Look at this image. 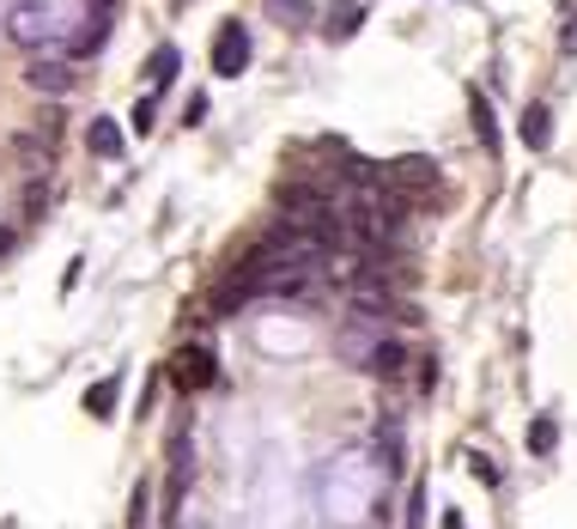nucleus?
Returning a JSON list of instances; mask_svg holds the SVG:
<instances>
[{"instance_id": "1", "label": "nucleus", "mask_w": 577, "mask_h": 529, "mask_svg": "<svg viewBox=\"0 0 577 529\" xmlns=\"http://www.w3.org/2000/svg\"><path fill=\"white\" fill-rule=\"evenodd\" d=\"M55 31H61V18H55V7H49V0H18L13 13H7V37H13L18 49L49 43Z\"/></svg>"}, {"instance_id": "2", "label": "nucleus", "mask_w": 577, "mask_h": 529, "mask_svg": "<svg viewBox=\"0 0 577 529\" xmlns=\"http://www.w3.org/2000/svg\"><path fill=\"white\" fill-rule=\"evenodd\" d=\"M249 67V31H243L238 18H226L219 31H213V74L219 79H238Z\"/></svg>"}, {"instance_id": "3", "label": "nucleus", "mask_w": 577, "mask_h": 529, "mask_svg": "<svg viewBox=\"0 0 577 529\" xmlns=\"http://www.w3.org/2000/svg\"><path fill=\"white\" fill-rule=\"evenodd\" d=\"M170 384H177L182 396L207 389L213 384V353L207 347H177V353H170Z\"/></svg>"}, {"instance_id": "4", "label": "nucleus", "mask_w": 577, "mask_h": 529, "mask_svg": "<svg viewBox=\"0 0 577 529\" xmlns=\"http://www.w3.org/2000/svg\"><path fill=\"white\" fill-rule=\"evenodd\" d=\"M25 86H30V92H43V98H67L79 86V74L67 62H30L25 67Z\"/></svg>"}, {"instance_id": "5", "label": "nucleus", "mask_w": 577, "mask_h": 529, "mask_svg": "<svg viewBox=\"0 0 577 529\" xmlns=\"http://www.w3.org/2000/svg\"><path fill=\"white\" fill-rule=\"evenodd\" d=\"M359 25H364V7H359V0H334L329 13H322V37H329V43H347V37H359Z\"/></svg>"}, {"instance_id": "6", "label": "nucleus", "mask_w": 577, "mask_h": 529, "mask_svg": "<svg viewBox=\"0 0 577 529\" xmlns=\"http://www.w3.org/2000/svg\"><path fill=\"white\" fill-rule=\"evenodd\" d=\"M516 128H523V146H529V153H547V146H553V109L547 104H529Z\"/></svg>"}, {"instance_id": "7", "label": "nucleus", "mask_w": 577, "mask_h": 529, "mask_svg": "<svg viewBox=\"0 0 577 529\" xmlns=\"http://www.w3.org/2000/svg\"><path fill=\"white\" fill-rule=\"evenodd\" d=\"M86 146L98 158H121V128L110 122V116H91V128H86Z\"/></svg>"}, {"instance_id": "8", "label": "nucleus", "mask_w": 577, "mask_h": 529, "mask_svg": "<svg viewBox=\"0 0 577 529\" xmlns=\"http://www.w3.org/2000/svg\"><path fill=\"white\" fill-rule=\"evenodd\" d=\"M177 67H182V55L170 43H158V49H152V62H146V86H152V92H165L170 79H177Z\"/></svg>"}, {"instance_id": "9", "label": "nucleus", "mask_w": 577, "mask_h": 529, "mask_svg": "<svg viewBox=\"0 0 577 529\" xmlns=\"http://www.w3.org/2000/svg\"><path fill=\"white\" fill-rule=\"evenodd\" d=\"M359 365H371V372H377V377H395V372H401V365H408V353H401V341H377V347H371V353L359 359Z\"/></svg>"}, {"instance_id": "10", "label": "nucleus", "mask_w": 577, "mask_h": 529, "mask_svg": "<svg viewBox=\"0 0 577 529\" xmlns=\"http://www.w3.org/2000/svg\"><path fill=\"white\" fill-rule=\"evenodd\" d=\"M116 396H121V377H104V384H91V389H86L91 421H110V414H116Z\"/></svg>"}, {"instance_id": "11", "label": "nucleus", "mask_w": 577, "mask_h": 529, "mask_svg": "<svg viewBox=\"0 0 577 529\" xmlns=\"http://www.w3.org/2000/svg\"><path fill=\"white\" fill-rule=\"evenodd\" d=\"M474 134H480L486 153H499V122H492V104L486 98H474Z\"/></svg>"}, {"instance_id": "12", "label": "nucleus", "mask_w": 577, "mask_h": 529, "mask_svg": "<svg viewBox=\"0 0 577 529\" xmlns=\"http://www.w3.org/2000/svg\"><path fill=\"white\" fill-rule=\"evenodd\" d=\"M128 128H134V134H152V92L134 98V109H128Z\"/></svg>"}, {"instance_id": "13", "label": "nucleus", "mask_w": 577, "mask_h": 529, "mask_svg": "<svg viewBox=\"0 0 577 529\" xmlns=\"http://www.w3.org/2000/svg\"><path fill=\"white\" fill-rule=\"evenodd\" d=\"M273 13L286 18V25H298V18H310V0H268Z\"/></svg>"}, {"instance_id": "14", "label": "nucleus", "mask_w": 577, "mask_h": 529, "mask_svg": "<svg viewBox=\"0 0 577 529\" xmlns=\"http://www.w3.org/2000/svg\"><path fill=\"white\" fill-rule=\"evenodd\" d=\"M529 444H535V451H553V444H560V426H553V421H535Z\"/></svg>"}, {"instance_id": "15", "label": "nucleus", "mask_w": 577, "mask_h": 529, "mask_svg": "<svg viewBox=\"0 0 577 529\" xmlns=\"http://www.w3.org/2000/svg\"><path fill=\"white\" fill-rule=\"evenodd\" d=\"M146 499H152V493H146V487H134V505H128V524H134V529H140V524H146Z\"/></svg>"}, {"instance_id": "16", "label": "nucleus", "mask_w": 577, "mask_h": 529, "mask_svg": "<svg viewBox=\"0 0 577 529\" xmlns=\"http://www.w3.org/2000/svg\"><path fill=\"white\" fill-rule=\"evenodd\" d=\"M560 43H565V49H577V18L565 25V37H560Z\"/></svg>"}, {"instance_id": "17", "label": "nucleus", "mask_w": 577, "mask_h": 529, "mask_svg": "<svg viewBox=\"0 0 577 529\" xmlns=\"http://www.w3.org/2000/svg\"><path fill=\"white\" fill-rule=\"evenodd\" d=\"M91 7H116V0H91Z\"/></svg>"}, {"instance_id": "18", "label": "nucleus", "mask_w": 577, "mask_h": 529, "mask_svg": "<svg viewBox=\"0 0 577 529\" xmlns=\"http://www.w3.org/2000/svg\"><path fill=\"white\" fill-rule=\"evenodd\" d=\"M170 7H189V0H170Z\"/></svg>"}]
</instances>
